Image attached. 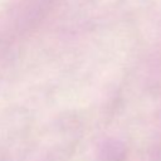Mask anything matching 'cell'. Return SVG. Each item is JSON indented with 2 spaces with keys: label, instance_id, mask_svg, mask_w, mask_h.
<instances>
[]
</instances>
